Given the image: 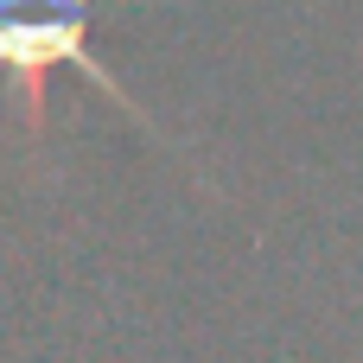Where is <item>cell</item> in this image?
<instances>
[{"label":"cell","mask_w":363,"mask_h":363,"mask_svg":"<svg viewBox=\"0 0 363 363\" xmlns=\"http://www.w3.org/2000/svg\"><path fill=\"white\" fill-rule=\"evenodd\" d=\"M89 19H96V0H0V77L13 83L32 134L45 128V77L57 64H70L83 83H96L108 102H121L134 121H147L128 102V89L102 70V57L89 51Z\"/></svg>","instance_id":"obj_1"}]
</instances>
